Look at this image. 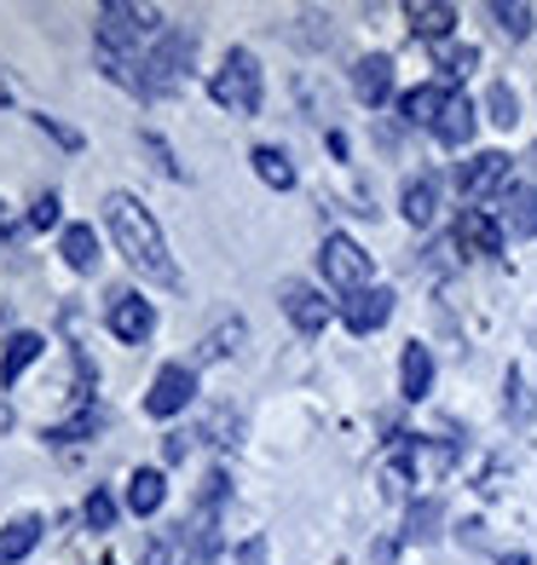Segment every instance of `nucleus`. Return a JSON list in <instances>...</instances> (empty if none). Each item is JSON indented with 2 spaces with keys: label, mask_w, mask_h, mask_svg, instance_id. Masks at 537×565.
Listing matches in <instances>:
<instances>
[{
  "label": "nucleus",
  "mask_w": 537,
  "mask_h": 565,
  "mask_svg": "<svg viewBox=\"0 0 537 565\" xmlns=\"http://www.w3.org/2000/svg\"><path fill=\"white\" fill-rule=\"evenodd\" d=\"M197 398V364H162L157 370V381H150V393H145V409L157 422H168V416H179Z\"/></svg>",
  "instance_id": "obj_6"
},
{
  "label": "nucleus",
  "mask_w": 537,
  "mask_h": 565,
  "mask_svg": "<svg viewBox=\"0 0 537 565\" xmlns=\"http://www.w3.org/2000/svg\"><path fill=\"white\" fill-rule=\"evenodd\" d=\"M186 450H191V439H186V433H173V439L162 445V456H168V461H186Z\"/></svg>",
  "instance_id": "obj_35"
},
{
  "label": "nucleus",
  "mask_w": 537,
  "mask_h": 565,
  "mask_svg": "<svg viewBox=\"0 0 537 565\" xmlns=\"http://www.w3.org/2000/svg\"><path fill=\"white\" fill-rule=\"evenodd\" d=\"M98 565H116V559H98Z\"/></svg>",
  "instance_id": "obj_39"
},
{
  "label": "nucleus",
  "mask_w": 537,
  "mask_h": 565,
  "mask_svg": "<svg viewBox=\"0 0 537 565\" xmlns=\"http://www.w3.org/2000/svg\"><path fill=\"white\" fill-rule=\"evenodd\" d=\"M404 18H411V35L440 41V46H445V35L456 30V7H445V0H411V7H404Z\"/></svg>",
  "instance_id": "obj_15"
},
{
  "label": "nucleus",
  "mask_w": 537,
  "mask_h": 565,
  "mask_svg": "<svg viewBox=\"0 0 537 565\" xmlns=\"http://www.w3.org/2000/svg\"><path fill=\"white\" fill-rule=\"evenodd\" d=\"M485 116H492L497 127H515V121H520V98H515V87H508V82H492V87H485Z\"/></svg>",
  "instance_id": "obj_26"
},
{
  "label": "nucleus",
  "mask_w": 537,
  "mask_h": 565,
  "mask_svg": "<svg viewBox=\"0 0 537 565\" xmlns=\"http://www.w3.org/2000/svg\"><path fill=\"white\" fill-rule=\"evenodd\" d=\"M98 58H122V64H139V41L145 35H162V23L150 7H127V0H105L98 7Z\"/></svg>",
  "instance_id": "obj_2"
},
{
  "label": "nucleus",
  "mask_w": 537,
  "mask_h": 565,
  "mask_svg": "<svg viewBox=\"0 0 537 565\" xmlns=\"http://www.w3.org/2000/svg\"><path fill=\"white\" fill-rule=\"evenodd\" d=\"M98 427H105V416H98V409H82V416L59 422L53 433H46V439H53V445H75V439H87V433H98Z\"/></svg>",
  "instance_id": "obj_28"
},
{
  "label": "nucleus",
  "mask_w": 537,
  "mask_h": 565,
  "mask_svg": "<svg viewBox=\"0 0 537 565\" xmlns=\"http://www.w3.org/2000/svg\"><path fill=\"white\" fill-rule=\"evenodd\" d=\"M35 543H41V520H35V513H23V520H12L7 531H0V565H18Z\"/></svg>",
  "instance_id": "obj_22"
},
{
  "label": "nucleus",
  "mask_w": 537,
  "mask_h": 565,
  "mask_svg": "<svg viewBox=\"0 0 537 565\" xmlns=\"http://www.w3.org/2000/svg\"><path fill=\"white\" fill-rule=\"evenodd\" d=\"M526 162H531V173H537V145H531V157H526Z\"/></svg>",
  "instance_id": "obj_38"
},
{
  "label": "nucleus",
  "mask_w": 537,
  "mask_h": 565,
  "mask_svg": "<svg viewBox=\"0 0 537 565\" xmlns=\"http://www.w3.org/2000/svg\"><path fill=\"white\" fill-rule=\"evenodd\" d=\"M30 225H41V231H46V225H59V196H53V191H46V196H35Z\"/></svg>",
  "instance_id": "obj_32"
},
{
  "label": "nucleus",
  "mask_w": 537,
  "mask_h": 565,
  "mask_svg": "<svg viewBox=\"0 0 537 565\" xmlns=\"http://www.w3.org/2000/svg\"><path fill=\"white\" fill-rule=\"evenodd\" d=\"M456 248H468V254H503V225H497V214L463 209V225H456Z\"/></svg>",
  "instance_id": "obj_13"
},
{
  "label": "nucleus",
  "mask_w": 537,
  "mask_h": 565,
  "mask_svg": "<svg viewBox=\"0 0 537 565\" xmlns=\"http://www.w3.org/2000/svg\"><path fill=\"white\" fill-rule=\"evenodd\" d=\"M105 225H110V237L122 248V260L134 266L139 277L162 282V289H179V266H173V254H168V237H162L157 214H150L139 196L110 191L105 196Z\"/></svg>",
  "instance_id": "obj_1"
},
{
  "label": "nucleus",
  "mask_w": 537,
  "mask_h": 565,
  "mask_svg": "<svg viewBox=\"0 0 537 565\" xmlns=\"http://www.w3.org/2000/svg\"><path fill=\"white\" fill-rule=\"evenodd\" d=\"M7 105H12V87H7V82H0V110H7Z\"/></svg>",
  "instance_id": "obj_36"
},
{
  "label": "nucleus",
  "mask_w": 537,
  "mask_h": 565,
  "mask_svg": "<svg viewBox=\"0 0 537 565\" xmlns=\"http://www.w3.org/2000/svg\"><path fill=\"white\" fill-rule=\"evenodd\" d=\"M399 214L411 220V225H433V214H440V179H433V173L404 179V191H399Z\"/></svg>",
  "instance_id": "obj_14"
},
{
  "label": "nucleus",
  "mask_w": 537,
  "mask_h": 565,
  "mask_svg": "<svg viewBox=\"0 0 537 565\" xmlns=\"http://www.w3.org/2000/svg\"><path fill=\"white\" fill-rule=\"evenodd\" d=\"M474 64H480V46H451V41L440 46V70L445 75H468Z\"/></svg>",
  "instance_id": "obj_29"
},
{
  "label": "nucleus",
  "mask_w": 537,
  "mask_h": 565,
  "mask_svg": "<svg viewBox=\"0 0 537 565\" xmlns=\"http://www.w3.org/2000/svg\"><path fill=\"white\" fill-rule=\"evenodd\" d=\"M41 352H46V341L35 335V329H18V335L7 341V352H0V387H18V375L30 370Z\"/></svg>",
  "instance_id": "obj_18"
},
{
  "label": "nucleus",
  "mask_w": 537,
  "mask_h": 565,
  "mask_svg": "<svg viewBox=\"0 0 537 565\" xmlns=\"http://www.w3.org/2000/svg\"><path fill=\"white\" fill-rule=\"evenodd\" d=\"M508 162L503 150H480V157H468L463 168H456V191H463L468 202H485V196H503L508 191Z\"/></svg>",
  "instance_id": "obj_7"
},
{
  "label": "nucleus",
  "mask_w": 537,
  "mask_h": 565,
  "mask_svg": "<svg viewBox=\"0 0 537 565\" xmlns=\"http://www.w3.org/2000/svg\"><path fill=\"white\" fill-rule=\"evenodd\" d=\"M352 93L365 98L370 110H376V105H388V98H393V58H388V53L358 58V64H352Z\"/></svg>",
  "instance_id": "obj_12"
},
{
  "label": "nucleus",
  "mask_w": 537,
  "mask_h": 565,
  "mask_svg": "<svg viewBox=\"0 0 537 565\" xmlns=\"http://www.w3.org/2000/svg\"><path fill=\"white\" fill-rule=\"evenodd\" d=\"M254 173H261L272 191H295V162H289L277 145H261V150H254Z\"/></svg>",
  "instance_id": "obj_23"
},
{
  "label": "nucleus",
  "mask_w": 537,
  "mask_h": 565,
  "mask_svg": "<svg viewBox=\"0 0 537 565\" xmlns=\"http://www.w3.org/2000/svg\"><path fill=\"white\" fill-rule=\"evenodd\" d=\"M445 87H411V93H404L399 98V110H404V121H411V127H428V134H433V121H440V110H445Z\"/></svg>",
  "instance_id": "obj_19"
},
{
  "label": "nucleus",
  "mask_w": 537,
  "mask_h": 565,
  "mask_svg": "<svg viewBox=\"0 0 537 565\" xmlns=\"http://www.w3.org/2000/svg\"><path fill=\"white\" fill-rule=\"evenodd\" d=\"M318 266H324V282H336L341 295L370 289V254L358 248L352 237H341V231H329V237H324V248H318Z\"/></svg>",
  "instance_id": "obj_5"
},
{
  "label": "nucleus",
  "mask_w": 537,
  "mask_h": 565,
  "mask_svg": "<svg viewBox=\"0 0 537 565\" xmlns=\"http://www.w3.org/2000/svg\"><path fill=\"white\" fill-rule=\"evenodd\" d=\"M214 105L232 110V116L261 110V64H254V53H243V46L225 53V64L214 70Z\"/></svg>",
  "instance_id": "obj_4"
},
{
  "label": "nucleus",
  "mask_w": 537,
  "mask_h": 565,
  "mask_svg": "<svg viewBox=\"0 0 537 565\" xmlns=\"http://www.w3.org/2000/svg\"><path fill=\"white\" fill-rule=\"evenodd\" d=\"M162 502H168V479L157 468H139L134 479H127V508H134L139 520H145V513H157Z\"/></svg>",
  "instance_id": "obj_20"
},
{
  "label": "nucleus",
  "mask_w": 537,
  "mask_h": 565,
  "mask_svg": "<svg viewBox=\"0 0 537 565\" xmlns=\"http://www.w3.org/2000/svg\"><path fill=\"white\" fill-rule=\"evenodd\" d=\"M433 139H440V145H451V150H463V145L474 139V105H468L463 93H451V98H445L440 121H433Z\"/></svg>",
  "instance_id": "obj_16"
},
{
  "label": "nucleus",
  "mask_w": 537,
  "mask_h": 565,
  "mask_svg": "<svg viewBox=\"0 0 537 565\" xmlns=\"http://www.w3.org/2000/svg\"><path fill=\"white\" fill-rule=\"evenodd\" d=\"M492 18H497V30L508 35V41H526L531 35V7H515V0H497V7H492Z\"/></svg>",
  "instance_id": "obj_27"
},
{
  "label": "nucleus",
  "mask_w": 537,
  "mask_h": 565,
  "mask_svg": "<svg viewBox=\"0 0 537 565\" xmlns=\"http://www.w3.org/2000/svg\"><path fill=\"white\" fill-rule=\"evenodd\" d=\"M59 254L70 260V271H93V266H98V237H93V225H64Z\"/></svg>",
  "instance_id": "obj_21"
},
{
  "label": "nucleus",
  "mask_w": 537,
  "mask_h": 565,
  "mask_svg": "<svg viewBox=\"0 0 537 565\" xmlns=\"http://www.w3.org/2000/svg\"><path fill=\"white\" fill-rule=\"evenodd\" d=\"M87 525H93V531H110V525H116V502H110V491H93V497H87Z\"/></svg>",
  "instance_id": "obj_30"
},
{
  "label": "nucleus",
  "mask_w": 537,
  "mask_h": 565,
  "mask_svg": "<svg viewBox=\"0 0 537 565\" xmlns=\"http://www.w3.org/2000/svg\"><path fill=\"white\" fill-rule=\"evenodd\" d=\"M35 127H41V134H53L59 145H70V150H75V134H70V127H59L53 116H35Z\"/></svg>",
  "instance_id": "obj_34"
},
{
  "label": "nucleus",
  "mask_w": 537,
  "mask_h": 565,
  "mask_svg": "<svg viewBox=\"0 0 537 565\" xmlns=\"http://www.w3.org/2000/svg\"><path fill=\"white\" fill-rule=\"evenodd\" d=\"M277 306H284V318L301 329V335H324V323H329V300L313 289V282H301V277L277 282Z\"/></svg>",
  "instance_id": "obj_8"
},
{
  "label": "nucleus",
  "mask_w": 537,
  "mask_h": 565,
  "mask_svg": "<svg viewBox=\"0 0 537 565\" xmlns=\"http://www.w3.org/2000/svg\"><path fill=\"white\" fill-rule=\"evenodd\" d=\"M105 323H110V335H116V341L145 347V341H150V329H157V312H150V300H139L134 289H122V295H110Z\"/></svg>",
  "instance_id": "obj_9"
},
{
  "label": "nucleus",
  "mask_w": 537,
  "mask_h": 565,
  "mask_svg": "<svg viewBox=\"0 0 537 565\" xmlns=\"http://www.w3.org/2000/svg\"><path fill=\"white\" fill-rule=\"evenodd\" d=\"M197 58V30H179V23H168V30L150 41V53L139 58V82H145V98H157V93H173L179 87V75L191 70Z\"/></svg>",
  "instance_id": "obj_3"
},
{
  "label": "nucleus",
  "mask_w": 537,
  "mask_h": 565,
  "mask_svg": "<svg viewBox=\"0 0 537 565\" xmlns=\"http://www.w3.org/2000/svg\"><path fill=\"white\" fill-rule=\"evenodd\" d=\"M497 225H503V237H537V191L531 185H508L497 196Z\"/></svg>",
  "instance_id": "obj_11"
},
{
  "label": "nucleus",
  "mask_w": 537,
  "mask_h": 565,
  "mask_svg": "<svg viewBox=\"0 0 537 565\" xmlns=\"http://www.w3.org/2000/svg\"><path fill=\"white\" fill-rule=\"evenodd\" d=\"M139 145H145V150H150V157H157V162H162V173H168V179H179V173H186V168H179V162H173V150H168V145H162L157 134H145Z\"/></svg>",
  "instance_id": "obj_31"
},
{
  "label": "nucleus",
  "mask_w": 537,
  "mask_h": 565,
  "mask_svg": "<svg viewBox=\"0 0 537 565\" xmlns=\"http://www.w3.org/2000/svg\"><path fill=\"white\" fill-rule=\"evenodd\" d=\"M388 318H393V289H358V295L341 300V323L352 335H376Z\"/></svg>",
  "instance_id": "obj_10"
},
{
  "label": "nucleus",
  "mask_w": 537,
  "mask_h": 565,
  "mask_svg": "<svg viewBox=\"0 0 537 565\" xmlns=\"http://www.w3.org/2000/svg\"><path fill=\"white\" fill-rule=\"evenodd\" d=\"M249 335L243 329V318H232V323H220L214 335H202V347H197V364H214V358H225V352H238V341Z\"/></svg>",
  "instance_id": "obj_24"
},
{
  "label": "nucleus",
  "mask_w": 537,
  "mask_h": 565,
  "mask_svg": "<svg viewBox=\"0 0 537 565\" xmlns=\"http://www.w3.org/2000/svg\"><path fill=\"white\" fill-rule=\"evenodd\" d=\"M503 565H531L526 554H503Z\"/></svg>",
  "instance_id": "obj_37"
},
{
  "label": "nucleus",
  "mask_w": 537,
  "mask_h": 565,
  "mask_svg": "<svg viewBox=\"0 0 537 565\" xmlns=\"http://www.w3.org/2000/svg\"><path fill=\"white\" fill-rule=\"evenodd\" d=\"M508 393H515V398H508V416H515V422H520V416H531V398H526V381H520L515 370H508Z\"/></svg>",
  "instance_id": "obj_33"
},
{
  "label": "nucleus",
  "mask_w": 537,
  "mask_h": 565,
  "mask_svg": "<svg viewBox=\"0 0 537 565\" xmlns=\"http://www.w3.org/2000/svg\"><path fill=\"white\" fill-rule=\"evenodd\" d=\"M440 520H445V508L433 497H422L411 508V520H404V536H411V543H433V536H440Z\"/></svg>",
  "instance_id": "obj_25"
},
{
  "label": "nucleus",
  "mask_w": 537,
  "mask_h": 565,
  "mask_svg": "<svg viewBox=\"0 0 537 565\" xmlns=\"http://www.w3.org/2000/svg\"><path fill=\"white\" fill-rule=\"evenodd\" d=\"M428 387H433V352L411 341V347H404V358H399V393L411 398V404H422Z\"/></svg>",
  "instance_id": "obj_17"
}]
</instances>
